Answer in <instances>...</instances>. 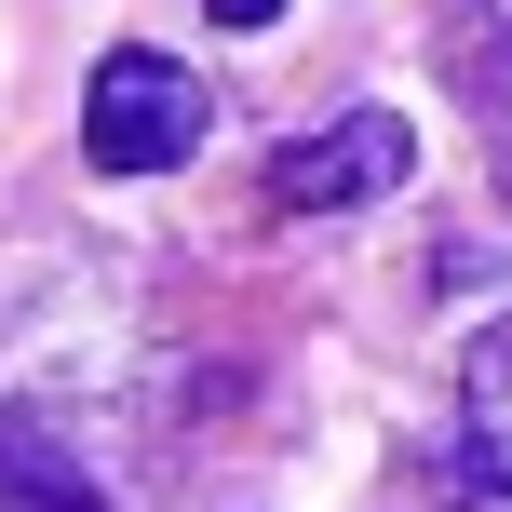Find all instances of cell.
Here are the masks:
<instances>
[{
  "instance_id": "4",
  "label": "cell",
  "mask_w": 512,
  "mask_h": 512,
  "mask_svg": "<svg viewBox=\"0 0 512 512\" xmlns=\"http://www.w3.org/2000/svg\"><path fill=\"white\" fill-rule=\"evenodd\" d=\"M445 81L472 108H512V0H445Z\"/></svg>"
},
{
  "instance_id": "2",
  "label": "cell",
  "mask_w": 512,
  "mask_h": 512,
  "mask_svg": "<svg viewBox=\"0 0 512 512\" xmlns=\"http://www.w3.org/2000/svg\"><path fill=\"white\" fill-rule=\"evenodd\" d=\"M405 176H418L405 108H351V122L297 135V149L270 162V216H364V203H391Z\"/></svg>"
},
{
  "instance_id": "6",
  "label": "cell",
  "mask_w": 512,
  "mask_h": 512,
  "mask_svg": "<svg viewBox=\"0 0 512 512\" xmlns=\"http://www.w3.org/2000/svg\"><path fill=\"white\" fill-rule=\"evenodd\" d=\"M216 27H283V0H203Z\"/></svg>"
},
{
  "instance_id": "5",
  "label": "cell",
  "mask_w": 512,
  "mask_h": 512,
  "mask_svg": "<svg viewBox=\"0 0 512 512\" xmlns=\"http://www.w3.org/2000/svg\"><path fill=\"white\" fill-rule=\"evenodd\" d=\"M459 432H472V445H486V459L512 472V310H499V324L459 351Z\"/></svg>"
},
{
  "instance_id": "3",
  "label": "cell",
  "mask_w": 512,
  "mask_h": 512,
  "mask_svg": "<svg viewBox=\"0 0 512 512\" xmlns=\"http://www.w3.org/2000/svg\"><path fill=\"white\" fill-rule=\"evenodd\" d=\"M0 512H122L81 472V432L54 405H0Z\"/></svg>"
},
{
  "instance_id": "7",
  "label": "cell",
  "mask_w": 512,
  "mask_h": 512,
  "mask_svg": "<svg viewBox=\"0 0 512 512\" xmlns=\"http://www.w3.org/2000/svg\"><path fill=\"white\" fill-rule=\"evenodd\" d=\"M499 216H512V149H499Z\"/></svg>"
},
{
  "instance_id": "1",
  "label": "cell",
  "mask_w": 512,
  "mask_h": 512,
  "mask_svg": "<svg viewBox=\"0 0 512 512\" xmlns=\"http://www.w3.org/2000/svg\"><path fill=\"white\" fill-rule=\"evenodd\" d=\"M189 149H203V81L176 54H149V41L95 54V81H81V162L95 176H176Z\"/></svg>"
}]
</instances>
